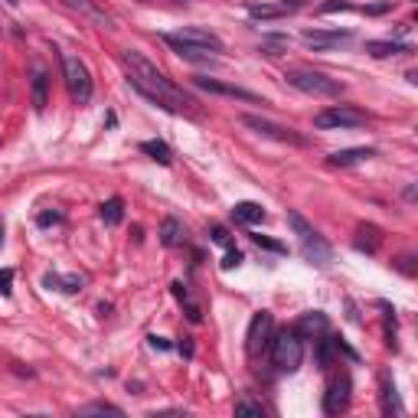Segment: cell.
Returning <instances> with one entry per match:
<instances>
[{
    "label": "cell",
    "instance_id": "cell-1",
    "mask_svg": "<svg viewBox=\"0 0 418 418\" xmlns=\"http://www.w3.org/2000/svg\"><path fill=\"white\" fill-rule=\"evenodd\" d=\"M124 66H128V82H131V86H135L148 101L160 105L163 111L180 115V111L190 105V99H186L183 92L173 86L170 79L160 72L148 56H141L137 50H124Z\"/></svg>",
    "mask_w": 418,
    "mask_h": 418
},
{
    "label": "cell",
    "instance_id": "cell-2",
    "mask_svg": "<svg viewBox=\"0 0 418 418\" xmlns=\"http://www.w3.org/2000/svg\"><path fill=\"white\" fill-rule=\"evenodd\" d=\"M288 226H291V232L297 235V246H301V255L310 261V265H327V261L333 259V248L327 246V239L310 226L297 209H291L288 212Z\"/></svg>",
    "mask_w": 418,
    "mask_h": 418
},
{
    "label": "cell",
    "instance_id": "cell-3",
    "mask_svg": "<svg viewBox=\"0 0 418 418\" xmlns=\"http://www.w3.org/2000/svg\"><path fill=\"white\" fill-rule=\"evenodd\" d=\"M284 79H288V86H295L304 95H317V99H337V95H344V82L340 79H330V75L314 72V69H288Z\"/></svg>",
    "mask_w": 418,
    "mask_h": 418
},
{
    "label": "cell",
    "instance_id": "cell-4",
    "mask_svg": "<svg viewBox=\"0 0 418 418\" xmlns=\"http://www.w3.org/2000/svg\"><path fill=\"white\" fill-rule=\"evenodd\" d=\"M304 359V344H301V333L291 327V330H281L275 340H271V363L281 369V372H295Z\"/></svg>",
    "mask_w": 418,
    "mask_h": 418
},
{
    "label": "cell",
    "instance_id": "cell-5",
    "mask_svg": "<svg viewBox=\"0 0 418 418\" xmlns=\"http://www.w3.org/2000/svg\"><path fill=\"white\" fill-rule=\"evenodd\" d=\"M62 72H66V86L72 92V99L79 101V105H88L95 86H92V72H88L86 62L79 59L75 52H62Z\"/></svg>",
    "mask_w": 418,
    "mask_h": 418
},
{
    "label": "cell",
    "instance_id": "cell-6",
    "mask_svg": "<svg viewBox=\"0 0 418 418\" xmlns=\"http://www.w3.org/2000/svg\"><path fill=\"white\" fill-rule=\"evenodd\" d=\"M320 131H344V128H363L369 124V115L359 108H350V105H333V108L320 111L317 118H314Z\"/></svg>",
    "mask_w": 418,
    "mask_h": 418
},
{
    "label": "cell",
    "instance_id": "cell-7",
    "mask_svg": "<svg viewBox=\"0 0 418 418\" xmlns=\"http://www.w3.org/2000/svg\"><path fill=\"white\" fill-rule=\"evenodd\" d=\"M193 86L203 88V92H209V95H226V99H239V101H252V105H265V99H261V95H255V92H248V88H242V86H232V82H222V79L197 75V79H193Z\"/></svg>",
    "mask_w": 418,
    "mask_h": 418
},
{
    "label": "cell",
    "instance_id": "cell-8",
    "mask_svg": "<svg viewBox=\"0 0 418 418\" xmlns=\"http://www.w3.org/2000/svg\"><path fill=\"white\" fill-rule=\"evenodd\" d=\"M242 124H246V128H252V131H259V135L271 137V141H281V144H297V148H304V144H308V141H304L301 135H295L291 128H281V124L268 121V118H259V115H246V118H242Z\"/></svg>",
    "mask_w": 418,
    "mask_h": 418
},
{
    "label": "cell",
    "instance_id": "cell-9",
    "mask_svg": "<svg viewBox=\"0 0 418 418\" xmlns=\"http://www.w3.org/2000/svg\"><path fill=\"white\" fill-rule=\"evenodd\" d=\"M346 406H350V376L340 372V376H333L330 386H327L324 412H327V415H340V412H346Z\"/></svg>",
    "mask_w": 418,
    "mask_h": 418
},
{
    "label": "cell",
    "instance_id": "cell-10",
    "mask_svg": "<svg viewBox=\"0 0 418 418\" xmlns=\"http://www.w3.org/2000/svg\"><path fill=\"white\" fill-rule=\"evenodd\" d=\"M268 337H271V314L268 310H259L252 324H248V333H246V346L252 357H259L261 350L268 346Z\"/></svg>",
    "mask_w": 418,
    "mask_h": 418
},
{
    "label": "cell",
    "instance_id": "cell-11",
    "mask_svg": "<svg viewBox=\"0 0 418 418\" xmlns=\"http://www.w3.org/2000/svg\"><path fill=\"white\" fill-rule=\"evenodd\" d=\"M301 10V0H271V3H248V17L252 20H281Z\"/></svg>",
    "mask_w": 418,
    "mask_h": 418
},
{
    "label": "cell",
    "instance_id": "cell-12",
    "mask_svg": "<svg viewBox=\"0 0 418 418\" xmlns=\"http://www.w3.org/2000/svg\"><path fill=\"white\" fill-rule=\"evenodd\" d=\"M304 43L314 46V50H333V46H340V43H350L353 33L350 30H304Z\"/></svg>",
    "mask_w": 418,
    "mask_h": 418
},
{
    "label": "cell",
    "instance_id": "cell-13",
    "mask_svg": "<svg viewBox=\"0 0 418 418\" xmlns=\"http://www.w3.org/2000/svg\"><path fill=\"white\" fill-rule=\"evenodd\" d=\"M173 37L183 39V43H193V46H199V50H209L212 56L226 50V46H222V39L216 37V33L203 30V26H183V30H180V33H173Z\"/></svg>",
    "mask_w": 418,
    "mask_h": 418
},
{
    "label": "cell",
    "instance_id": "cell-14",
    "mask_svg": "<svg viewBox=\"0 0 418 418\" xmlns=\"http://www.w3.org/2000/svg\"><path fill=\"white\" fill-rule=\"evenodd\" d=\"M160 39H163V43H167V46H170V50L177 52L180 59H186V62H209V59H212V52H209V50H199V46H193V43H183V39L173 37V33H163Z\"/></svg>",
    "mask_w": 418,
    "mask_h": 418
},
{
    "label": "cell",
    "instance_id": "cell-15",
    "mask_svg": "<svg viewBox=\"0 0 418 418\" xmlns=\"http://www.w3.org/2000/svg\"><path fill=\"white\" fill-rule=\"evenodd\" d=\"M376 157V150L372 148H346V150H337L327 157L330 167H357V163H366V160Z\"/></svg>",
    "mask_w": 418,
    "mask_h": 418
},
{
    "label": "cell",
    "instance_id": "cell-16",
    "mask_svg": "<svg viewBox=\"0 0 418 418\" xmlns=\"http://www.w3.org/2000/svg\"><path fill=\"white\" fill-rule=\"evenodd\" d=\"M366 52L376 56V59H386V56H399V52H412L408 43H395V39H369Z\"/></svg>",
    "mask_w": 418,
    "mask_h": 418
},
{
    "label": "cell",
    "instance_id": "cell-17",
    "mask_svg": "<svg viewBox=\"0 0 418 418\" xmlns=\"http://www.w3.org/2000/svg\"><path fill=\"white\" fill-rule=\"evenodd\" d=\"M232 219L235 222H246V226H259V222H265V209L259 206V203H235L232 206Z\"/></svg>",
    "mask_w": 418,
    "mask_h": 418
},
{
    "label": "cell",
    "instance_id": "cell-18",
    "mask_svg": "<svg viewBox=\"0 0 418 418\" xmlns=\"http://www.w3.org/2000/svg\"><path fill=\"white\" fill-rule=\"evenodd\" d=\"M46 105H50V75L43 69H37L33 72V108L43 111Z\"/></svg>",
    "mask_w": 418,
    "mask_h": 418
},
{
    "label": "cell",
    "instance_id": "cell-19",
    "mask_svg": "<svg viewBox=\"0 0 418 418\" xmlns=\"http://www.w3.org/2000/svg\"><path fill=\"white\" fill-rule=\"evenodd\" d=\"M160 242H163L167 248L180 246V242H183V222L173 219V216H167V219L160 222Z\"/></svg>",
    "mask_w": 418,
    "mask_h": 418
},
{
    "label": "cell",
    "instance_id": "cell-20",
    "mask_svg": "<svg viewBox=\"0 0 418 418\" xmlns=\"http://www.w3.org/2000/svg\"><path fill=\"white\" fill-rule=\"evenodd\" d=\"M295 330L304 337V333H310V337H317V333L327 330V317L320 314V310H314V314H304V317L295 324Z\"/></svg>",
    "mask_w": 418,
    "mask_h": 418
},
{
    "label": "cell",
    "instance_id": "cell-21",
    "mask_svg": "<svg viewBox=\"0 0 418 418\" xmlns=\"http://www.w3.org/2000/svg\"><path fill=\"white\" fill-rule=\"evenodd\" d=\"M382 412L386 415H402V402H399V392L389 379H382Z\"/></svg>",
    "mask_w": 418,
    "mask_h": 418
},
{
    "label": "cell",
    "instance_id": "cell-22",
    "mask_svg": "<svg viewBox=\"0 0 418 418\" xmlns=\"http://www.w3.org/2000/svg\"><path fill=\"white\" fill-rule=\"evenodd\" d=\"M43 284H46V288H59V291H69V295H75V291H82L86 278H79V275H72V278H56V275H46V278H43Z\"/></svg>",
    "mask_w": 418,
    "mask_h": 418
},
{
    "label": "cell",
    "instance_id": "cell-23",
    "mask_svg": "<svg viewBox=\"0 0 418 418\" xmlns=\"http://www.w3.org/2000/svg\"><path fill=\"white\" fill-rule=\"evenodd\" d=\"M359 232L369 235V239H357V248H359V252H369V255H372V252L379 248V242H382V232L376 229V226H359Z\"/></svg>",
    "mask_w": 418,
    "mask_h": 418
},
{
    "label": "cell",
    "instance_id": "cell-24",
    "mask_svg": "<svg viewBox=\"0 0 418 418\" xmlns=\"http://www.w3.org/2000/svg\"><path fill=\"white\" fill-rule=\"evenodd\" d=\"M101 219L108 222V226H118L124 219V203L118 197H111L108 203H101Z\"/></svg>",
    "mask_w": 418,
    "mask_h": 418
},
{
    "label": "cell",
    "instance_id": "cell-25",
    "mask_svg": "<svg viewBox=\"0 0 418 418\" xmlns=\"http://www.w3.org/2000/svg\"><path fill=\"white\" fill-rule=\"evenodd\" d=\"M141 150H144L148 157H154L157 163H170V148H167L163 141H144V144H141Z\"/></svg>",
    "mask_w": 418,
    "mask_h": 418
},
{
    "label": "cell",
    "instance_id": "cell-26",
    "mask_svg": "<svg viewBox=\"0 0 418 418\" xmlns=\"http://www.w3.org/2000/svg\"><path fill=\"white\" fill-rule=\"evenodd\" d=\"M79 415H121V408L108 406V402H92V406L79 408Z\"/></svg>",
    "mask_w": 418,
    "mask_h": 418
},
{
    "label": "cell",
    "instance_id": "cell-27",
    "mask_svg": "<svg viewBox=\"0 0 418 418\" xmlns=\"http://www.w3.org/2000/svg\"><path fill=\"white\" fill-rule=\"evenodd\" d=\"M235 415H255V418H261V415H265V406H261V402H252V399H242V402H235Z\"/></svg>",
    "mask_w": 418,
    "mask_h": 418
},
{
    "label": "cell",
    "instance_id": "cell-28",
    "mask_svg": "<svg viewBox=\"0 0 418 418\" xmlns=\"http://www.w3.org/2000/svg\"><path fill=\"white\" fill-rule=\"evenodd\" d=\"M252 242H255L259 248H268V252H275V255H284V252H288L281 242H275V239H268V235H252Z\"/></svg>",
    "mask_w": 418,
    "mask_h": 418
},
{
    "label": "cell",
    "instance_id": "cell-29",
    "mask_svg": "<svg viewBox=\"0 0 418 418\" xmlns=\"http://www.w3.org/2000/svg\"><path fill=\"white\" fill-rule=\"evenodd\" d=\"M330 350H333V344L320 337V340H317V366H320V369L330 366Z\"/></svg>",
    "mask_w": 418,
    "mask_h": 418
},
{
    "label": "cell",
    "instance_id": "cell-30",
    "mask_svg": "<svg viewBox=\"0 0 418 418\" xmlns=\"http://www.w3.org/2000/svg\"><path fill=\"white\" fill-rule=\"evenodd\" d=\"M62 3H66V7H72V10H86V13H92V17H99V20H105V13L95 10V7H92L88 0H62Z\"/></svg>",
    "mask_w": 418,
    "mask_h": 418
},
{
    "label": "cell",
    "instance_id": "cell-31",
    "mask_svg": "<svg viewBox=\"0 0 418 418\" xmlns=\"http://www.w3.org/2000/svg\"><path fill=\"white\" fill-rule=\"evenodd\" d=\"M10 284H13V268H3V271H0V295H3V297L13 291Z\"/></svg>",
    "mask_w": 418,
    "mask_h": 418
},
{
    "label": "cell",
    "instance_id": "cell-32",
    "mask_svg": "<svg viewBox=\"0 0 418 418\" xmlns=\"http://www.w3.org/2000/svg\"><path fill=\"white\" fill-rule=\"evenodd\" d=\"M209 239H212L216 246H229V229H222V226H212V232H209Z\"/></svg>",
    "mask_w": 418,
    "mask_h": 418
},
{
    "label": "cell",
    "instance_id": "cell-33",
    "mask_svg": "<svg viewBox=\"0 0 418 418\" xmlns=\"http://www.w3.org/2000/svg\"><path fill=\"white\" fill-rule=\"evenodd\" d=\"M235 265H242V252H239V248H229V255H226V261H222V268L229 271V268H235Z\"/></svg>",
    "mask_w": 418,
    "mask_h": 418
},
{
    "label": "cell",
    "instance_id": "cell-34",
    "mask_svg": "<svg viewBox=\"0 0 418 418\" xmlns=\"http://www.w3.org/2000/svg\"><path fill=\"white\" fill-rule=\"evenodd\" d=\"M392 10V3L386 0V3H372V7H363V13H369V17H379V13H389Z\"/></svg>",
    "mask_w": 418,
    "mask_h": 418
},
{
    "label": "cell",
    "instance_id": "cell-35",
    "mask_svg": "<svg viewBox=\"0 0 418 418\" xmlns=\"http://www.w3.org/2000/svg\"><path fill=\"white\" fill-rule=\"evenodd\" d=\"M39 226H56V222H62V212H39Z\"/></svg>",
    "mask_w": 418,
    "mask_h": 418
},
{
    "label": "cell",
    "instance_id": "cell-36",
    "mask_svg": "<svg viewBox=\"0 0 418 418\" xmlns=\"http://www.w3.org/2000/svg\"><path fill=\"white\" fill-rule=\"evenodd\" d=\"M333 10H350V3L346 0H330V3L320 7V13H333Z\"/></svg>",
    "mask_w": 418,
    "mask_h": 418
},
{
    "label": "cell",
    "instance_id": "cell-37",
    "mask_svg": "<svg viewBox=\"0 0 418 418\" xmlns=\"http://www.w3.org/2000/svg\"><path fill=\"white\" fill-rule=\"evenodd\" d=\"M333 350H337V353H344L346 359H359V357H357V350H350V346H346L344 340H333Z\"/></svg>",
    "mask_w": 418,
    "mask_h": 418
},
{
    "label": "cell",
    "instance_id": "cell-38",
    "mask_svg": "<svg viewBox=\"0 0 418 418\" xmlns=\"http://www.w3.org/2000/svg\"><path fill=\"white\" fill-rule=\"evenodd\" d=\"M170 288H173V295L180 297V301H186V284H183V281H173Z\"/></svg>",
    "mask_w": 418,
    "mask_h": 418
},
{
    "label": "cell",
    "instance_id": "cell-39",
    "mask_svg": "<svg viewBox=\"0 0 418 418\" xmlns=\"http://www.w3.org/2000/svg\"><path fill=\"white\" fill-rule=\"evenodd\" d=\"M150 346H154V350H167V340H163V337H150Z\"/></svg>",
    "mask_w": 418,
    "mask_h": 418
},
{
    "label": "cell",
    "instance_id": "cell-40",
    "mask_svg": "<svg viewBox=\"0 0 418 418\" xmlns=\"http://www.w3.org/2000/svg\"><path fill=\"white\" fill-rule=\"evenodd\" d=\"M0 246H3V222H0Z\"/></svg>",
    "mask_w": 418,
    "mask_h": 418
},
{
    "label": "cell",
    "instance_id": "cell-41",
    "mask_svg": "<svg viewBox=\"0 0 418 418\" xmlns=\"http://www.w3.org/2000/svg\"><path fill=\"white\" fill-rule=\"evenodd\" d=\"M7 3H10V7H17V3H20V0H7Z\"/></svg>",
    "mask_w": 418,
    "mask_h": 418
},
{
    "label": "cell",
    "instance_id": "cell-42",
    "mask_svg": "<svg viewBox=\"0 0 418 418\" xmlns=\"http://www.w3.org/2000/svg\"><path fill=\"white\" fill-rule=\"evenodd\" d=\"M173 3H186V0H173Z\"/></svg>",
    "mask_w": 418,
    "mask_h": 418
}]
</instances>
